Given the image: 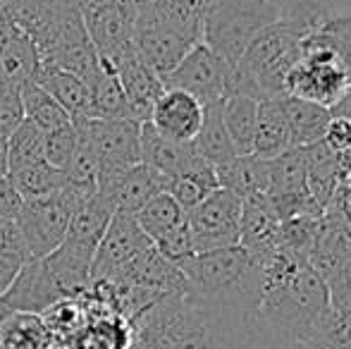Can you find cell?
<instances>
[{
	"mask_svg": "<svg viewBox=\"0 0 351 349\" xmlns=\"http://www.w3.org/2000/svg\"><path fill=\"white\" fill-rule=\"evenodd\" d=\"M330 311V289L304 256L278 247L263 261L254 328L265 345H308Z\"/></svg>",
	"mask_w": 351,
	"mask_h": 349,
	"instance_id": "obj_1",
	"label": "cell"
},
{
	"mask_svg": "<svg viewBox=\"0 0 351 349\" xmlns=\"http://www.w3.org/2000/svg\"><path fill=\"white\" fill-rule=\"evenodd\" d=\"M180 270L186 280V294L191 299L254 323L261 299L263 258L237 244L194 254Z\"/></svg>",
	"mask_w": 351,
	"mask_h": 349,
	"instance_id": "obj_2",
	"label": "cell"
},
{
	"mask_svg": "<svg viewBox=\"0 0 351 349\" xmlns=\"http://www.w3.org/2000/svg\"><path fill=\"white\" fill-rule=\"evenodd\" d=\"M306 36L291 29L289 24L275 22L265 27L249 48L241 60L232 70V80L227 91H239L256 101L285 96V82L294 62L301 58Z\"/></svg>",
	"mask_w": 351,
	"mask_h": 349,
	"instance_id": "obj_3",
	"label": "cell"
},
{
	"mask_svg": "<svg viewBox=\"0 0 351 349\" xmlns=\"http://www.w3.org/2000/svg\"><path fill=\"white\" fill-rule=\"evenodd\" d=\"M275 22L273 0H220L201 17V41L234 70L249 43Z\"/></svg>",
	"mask_w": 351,
	"mask_h": 349,
	"instance_id": "obj_4",
	"label": "cell"
},
{
	"mask_svg": "<svg viewBox=\"0 0 351 349\" xmlns=\"http://www.w3.org/2000/svg\"><path fill=\"white\" fill-rule=\"evenodd\" d=\"M351 80L339 60L318 48L313 43L304 41L301 58L294 62L285 82V96L301 98V101L318 103V106L332 108L347 96Z\"/></svg>",
	"mask_w": 351,
	"mask_h": 349,
	"instance_id": "obj_5",
	"label": "cell"
},
{
	"mask_svg": "<svg viewBox=\"0 0 351 349\" xmlns=\"http://www.w3.org/2000/svg\"><path fill=\"white\" fill-rule=\"evenodd\" d=\"M77 127L79 136L91 144V149L98 156V182L125 173L127 168L141 163L139 149V132L141 125L130 117H117V120H106V117H82L72 120Z\"/></svg>",
	"mask_w": 351,
	"mask_h": 349,
	"instance_id": "obj_6",
	"label": "cell"
},
{
	"mask_svg": "<svg viewBox=\"0 0 351 349\" xmlns=\"http://www.w3.org/2000/svg\"><path fill=\"white\" fill-rule=\"evenodd\" d=\"M186 228L196 254L237 247L241 234V199L217 186L199 206L186 210Z\"/></svg>",
	"mask_w": 351,
	"mask_h": 349,
	"instance_id": "obj_7",
	"label": "cell"
},
{
	"mask_svg": "<svg viewBox=\"0 0 351 349\" xmlns=\"http://www.w3.org/2000/svg\"><path fill=\"white\" fill-rule=\"evenodd\" d=\"M72 213V206L60 191L46 199L24 201L14 223L22 232L29 261H41L65 242Z\"/></svg>",
	"mask_w": 351,
	"mask_h": 349,
	"instance_id": "obj_8",
	"label": "cell"
},
{
	"mask_svg": "<svg viewBox=\"0 0 351 349\" xmlns=\"http://www.w3.org/2000/svg\"><path fill=\"white\" fill-rule=\"evenodd\" d=\"M232 67L222 60L217 53H213L204 41H199L172 72L162 77L165 88H182L199 98L204 106L222 101V96L230 88Z\"/></svg>",
	"mask_w": 351,
	"mask_h": 349,
	"instance_id": "obj_9",
	"label": "cell"
},
{
	"mask_svg": "<svg viewBox=\"0 0 351 349\" xmlns=\"http://www.w3.org/2000/svg\"><path fill=\"white\" fill-rule=\"evenodd\" d=\"M153 247L151 239L143 234L136 218L132 213H112L106 232L93 254L91 280H106L130 261H134L139 254Z\"/></svg>",
	"mask_w": 351,
	"mask_h": 349,
	"instance_id": "obj_10",
	"label": "cell"
},
{
	"mask_svg": "<svg viewBox=\"0 0 351 349\" xmlns=\"http://www.w3.org/2000/svg\"><path fill=\"white\" fill-rule=\"evenodd\" d=\"M206 106L182 88H162L151 108L148 122L158 134L180 144H191L204 122Z\"/></svg>",
	"mask_w": 351,
	"mask_h": 349,
	"instance_id": "obj_11",
	"label": "cell"
},
{
	"mask_svg": "<svg viewBox=\"0 0 351 349\" xmlns=\"http://www.w3.org/2000/svg\"><path fill=\"white\" fill-rule=\"evenodd\" d=\"M115 70L117 80H120L122 88H125L127 103H130V117L141 122H148L151 108L156 98L162 93V80L153 72V67L139 56L134 43L120 51L115 58L108 60Z\"/></svg>",
	"mask_w": 351,
	"mask_h": 349,
	"instance_id": "obj_12",
	"label": "cell"
},
{
	"mask_svg": "<svg viewBox=\"0 0 351 349\" xmlns=\"http://www.w3.org/2000/svg\"><path fill=\"white\" fill-rule=\"evenodd\" d=\"M98 194L110 204L115 213H132L134 215L141 206H146L156 194L167 189V177L156 173L143 163L127 168L125 173L101 180L96 184Z\"/></svg>",
	"mask_w": 351,
	"mask_h": 349,
	"instance_id": "obj_13",
	"label": "cell"
},
{
	"mask_svg": "<svg viewBox=\"0 0 351 349\" xmlns=\"http://www.w3.org/2000/svg\"><path fill=\"white\" fill-rule=\"evenodd\" d=\"M84 27L101 58L110 60L134 43V8L125 3L101 5L82 12Z\"/></svg>",
	"mask_w": 351,
	"mask_h": 349,
	"instance_id": "obj_14",
	"label": "cell"
},
{
	"mask_svg": "<svg viewBox=\"0 0 351 349\" xmlns=\"http://www.w3.org/2000/svg\"><path fill=\"white\" fill-rule=\"evenodd\" d=\"M201 41V34L177 27H134V46L139 56L153 67L158 77H165L177 62Z\"/></svg>",
	"mask_w": 351,
	"mask_h": 349,
	"instance_id": "obj_15",
	"label": "cell"
},
{
	"mask_svg": "<svg viewBox=\"0 0 351 349\" xmlns=\"http://www.w3.org/2000/svg\"><path fill=\"white\" fill-rule=\"evenodd\" d=\"M62 299L67 297L53 282L51 273L46 270L43 261H27L19 268L17 278L10 285V289L0 297V304L8 311L38 313L41 316L46 309H51L53 304L62 302Z\"/></svg>",
	"mask_w": 351,
	"mask_h": 349,
	"instance_id": "obj_16",
	"label": "cell"
},
{
	"mask_svg": "<svg viewBox=\"0 0 351 349\" xmlns=\"http://www.w3.org/2000/svg\"><path fill=\"white\" fill-rule=\"evenodd\" d=\"M280 228L282 220L268 191H258L241 199V247L265 261L280 247Z\"/></svg>",
	"mask_w": 351,
	"mask_h": 349,
	"instance_id": "obj_17",
	"label": "cell"
},
{
	"mask_svg": "<svg viewBox=\"0 0 351 349\" xmlns=\"http://www.w3.org/2000/svg\"><path fill=\"white\" fill-rule=\"evenodd\" d=\"M93 254H96V249L84 247V244L65 237V242L41 261L51 273L53 282L60 287V292L67 299H77L86 292L88 282H91Z\"/></svg>",
	"mask_w": 351,
	"mask_h": 349,
	"instance_id": "obj_18",
	"label": "cell"
},
{
	"mask_svg": "<svg viewBox=\"0 0 351 349\" xmlns=\"http://www.w3.org/2000/svg\"><path fill=\"white\" fill-rule=\"evenodd\" d=\"M139 149H141V163L153 168L156 173L165 175L167 180L189 170L199 160L194 146L180 144V141H172L167 136L158 134L151 127V122H141Z\"/></svg>",
	"mask_w": 351,
	"mask_h": 349,
	"instance_id": "obj_19",
	"label": "cell"
},
{
	"mask_svg": "<svg viewBox=\"0 0 351 349\" xmlns=\"http://www.w3.org/2000/svg\"><path fill=\"white\" fill-rule=\"evenodd\" d=\"M282 108H285L287 125H289L291 149H308V146L325 141L330 125H332L330 108L291 96H282Z\"/></svg>",
	"mask_w": 351,
	"mask_h": 349,
	"instance_id": "obj_20",
	"label": "cell"
},
{
	"mask_svg": "<svg viewBox=\"0 0 351 349\" xmlns=\"http://www.w3.org/2000/svg\"><path fill=\"white\" fill-rule=\"evenodd\" d=\"M41 67V56L32 36L14 29L0 48V84L22 91L32 84Z\"/></svg>",
	"mask_w": 351,
	"mask_h": 349,
	"instance_id": "obj_21",
	"label": "cell"
},
{
	"mask_svg": "<svg viewBox=\"0 0 351 349\" xmlns=\"http://www.w3.org/2000/svg\"><path fill=\"white\" fill-rule=\"evenodd\" d=\"M291 149L289 125H287L282 98L258 101V117H256L254 146L251 154L263 160H273Z\"/></svg>",
	"mask_w": 351,
	"mask_h": 349,
	"instance_id": "obj_22",
	"label": "cell"
},
{
	"mask_svg": "<svg viewBox=\"0 0 351 349\" xmlns=\"http://www.w3.org/2000/svg\"><path fill=\"white\" fill-rule=\"evenodd\" d=\"M34 82L41 88H46L70 112L72 120H82V117L91 115V86L82 77L51 65H41Z\"/></svg>",
	"mask_w": 351,
	"mask_h": 349,
	"instance_id": "obj_23",
	"label": "cell"
},
{
	"mask_svg": "<svg viewBox=\"0 0 351 349\" xmlns=\"http://www.w3.org/2000/svg\"><path fill=\"white\" fill-rule=\"evenodd\" d=\"M217 184L232 191L239 199H246L258 191H268L270 184V160H263L254 154L234 156L227 163L215 168Z\"/></svg>",
	"mask_w": 351,
	"mask_h": 349,
	"instance_id": "obj_24",
	"label": "cell"
},
{
	"mask_svg": "<svg viewBox=\"0 0 351 349\" xmlns=\"http://www.w3.org/2000/svg\"><path fill=\"white\" fill-rule=\"evenodd\" d=\"M222 122L230 134L232 144H234L237 154L244 156L251 154L254 146V132H256V117H258V101L246 93L239 91H227L220 103Z\"/></svg>",
	"mask_w": 351,
	"mask_h": 349,
	"instance_id": "obj_25",
	"label": "cell"
},
{
	"mask_svg": "<svg viewBox=\"0 0 351 349\" xmlns=\"http://www.w3.org/2000/svg\"><path fill=\"white\" fill-rule=\"evenodd\" d=\"M220 103L222 101L208 103V106H206L201 130H199V134H196V139L191 141L196 156L204 158L206 163H210L213 168H217V165L227 163V160H232L234 156H239L234 149V144H232L230 134H227V130H225Z\"/></svg>",
	"mask_w": 351,
	"mask_h": 349,
	"instance_id": "obj_26",
	"label": "cell"
},
{
	"mask_svg": "<svg viewBox=\"0 0 351 349\" xmlns=\"http://www.w3.org/2000/svg\"><path fill=\"white\" fill-rule=\"evenodd\" d=\"M217 175L215 168L210 163H206L204 158H199L189 170L175 175L167 180V194L177 201L184 210H191L194 206H199L210 191L217 189Z\"/></svg>",
	"mask_w": 351,
	"mask_h": 349,
	"instance_id": "obj_27",
	"label": "cell"
},
{
	"mask_svg": "<svg viewBox=\"0 0 351 349\" xmlns=\"http://www.w3.org/2000/svg\"><path fill=\"white\" fill-rule=\"evenodd\" d=\"M51 335L38 313L10 311L0 323V349H48Z\"/></svg>",
	"mask_w": 351,
	"mask_h": 349,
	"instance_id": "obj_28",
	"label": "cell"
},
{
	"mask_svg": "<svg viewBox=\"0 0 351 349\" xmlns=\"http://www.w3.org/2000/svg\"><path fill=\"white\" fill-rule=\"evenodd\" d=\"M134 218L139 223V228L143 230V234L156 244L167 232H172V230H177L180 225L186 223V210L167 191H160L146 206H141L136 210Z\"/></svg>",
	"mask_w": 351,
	"mask_h": 349,
	"instance_id": "obj_29",
	"label": "cell"
},
{
	"mask_svg": "<svg viewBox=\"0 0 351 349\" xmlns=\"http://www.w3.org/2000/svg\"><path fill=\"white\" fill-rule=\"evenodd\" d=\"M88 117H106V120L130 117V103H127L125 88H122L115 70L106 58H101V70H98L96 82L91 84V115Z\"/></svg>",
	"mask_w": 351,
	"mask_h": 349,
	"instance_id": "obj_30",
	"label": "cell"
},
{
	"mask_svg": "<svg viewBox=\"0 0 351 349\" xmlns=\"http://www.w3.org/2000/svg\"><path fill=\"white\" fill-rule=\"evenodd\" d=\"M112 213H115V210L110 208V204L96 191L82 208H77L72 213L70 228H67V239L84 244V247L96 249L103 232H106L108 223H110Z\"/></svg>",
	"mask_w": 351,
	"mask_h": 349,
	"instance_id": "obj_31",
	"label": "cell"
},
{
	"mask_svg": "<svg viewBox=\"0 0 351 349\" xmlns=\"http://www.w3.org/2000/svg\"><path fill=\"white\" fill-rule=\"evenodd\" d=\"M10 180L24 201H36L58 194L65 184V173L53 168L46 160H38V163L10 170Z\"/></svg>",
	"mask_w": 351,
	"mask_h": 349,
	"instance_id": "obj_32",
	"label": "cell"
},
{
	"mask_svg": "<svg viewBox=\"0 0 351 349\" xmlns=\"http://www.w3.org/2000/svg\"><path fill=\"white\" fill-rule=\"evenodd\" d=\"M306 41L332 53L351 80V12L325 14L318 29Z\"/></svg>",
	"mask_w": 351,
	"mask_h": 349,
	"instance_id": "obj_33",
	"label": "cell"
},
{
	"mask_svg": "<svg viewBox=\"0 0 351 349\" xmlns=\"http://www.w3.org/2000/svg\"><path fill=\"white\" fill-rule=\"evenodd\" d=\"M22 103H24V117L32 120L41 132H51L56 127L70 125L72 117L46 88H41L36 82L22 88Z\"/></svg>",
	"mask_w": 351,
	"mask_h": 349,
	"instance_id": "obj_34",
	"label": "cell"
},
{
	"mask_svg": "<svg viewBox=\"0 0 351 349\" xmlns=\"http://www.w3.org/2000/svg\"><path fill=\"white\" fill-rule=\"evenodd\" d=\"M308 349H351V302L330 304L323 323L313 333Z\"/></svg>",
	"mask_w": 351,
	"mask_h": 349,
	"instance_id": "obj_35",
	"label": "cell"
},
{
	"mask_svg": "<svg viewBox=\"0 0 351 349\" xmlns=\"http://www.w3.org/2000/svg\"><path fill=\"white\" fill-rule=\"evenodd\" d=\"M8 156L10 170L43 160V132L24 117L22 125L8 136Z\"/></svg>",
	"mask_w": 351,
	"mask_h": 349,
	"instance_id": "obj_36",
	"label": "cell"
},
{
	"mask_svg": "<svg viewBox=\"0 0 351 349\" xmlns=\"http://www.w3.org/2000/svg\"><path fill=\"white\" fill-rule=\"evenodd\" d=\"M65 173V182L74 186H82V189H96L98 184V173H101V165H98V156L96 151L91 149L84 136H79V146L74 151V156L67 163V168L62 170Z\"/></svg>",
	"mask_w": 351,
	"mask_h": 349,
	"instance_id": "obj_37",
	"label": "cell"
},
{
	"mask_svg": "<svg viewBox=\"0 0 351 349\" xmlns=\"http://www.w3.org/2000/svg\"><path fill=\"white\" fill-rule=\"evenodd\" d=\"M79 146V132L74 127V122L70 125L56 127L51 132H43V160L51 163L53 168L65 170L70 158L74 156Z\"/></svg>",
	"mask_w": 351,
	"mask_h": 349,
	"instance_id": "obj_38",
	"label": "cell"
},
{
	"mask_svg": "<svg viewBox=\"0 0 351 349\" xmlns=\"http://www.w3.org/2000/svg\"><path fill=\"white\" fill-rule=\"evenodd\" d=\"M153 247L158 249V254H160L162 258H167L170 263H175L177 268H182V265H184L196 254L194 244H191V234H189L186 223L180 225L177 230H172V232H167L165 237L158 239Z\"/></svg>",
	"mask_w": 351,
	"mask_h": 349,
	"instance_id": "obj_39",
	"label": "cell"
},
{
	"mask_svg": "<svg viewBox=\"0 0 351 349\" xmlns=\"http://www.w3.org/2000/svg\"><path fill=\"white\" fill-rule=\"evenodd\" d=\"M24 120L22 91L0 84V136H10Z\"/></svg>",
	"mask_w": 351,
	"mask_h": 349,
	"instance_id": "obj_40",
	"label": "cell"
},
{
	"mask_svg": "<svg viewBox=\"0 0 351 349\" xmlns=\"http://www.w3.org/2000/svg\"><path fill=\"white\" fill-rule=\"evenodd\" d=\"M0 256H14L29 261L22 232H19L17 223L10 218H0Z\"/></svg>",
	"mask_w": 351,
	"mask_h": 349,
	"instance_id": "obj_41",
	"label": "cell"
},
{
	"mask_svg": "<svg viewBox=\"0 0 351 349\" xmlns=\"http://www.w3.org/2000/svg\"><path fill=\"white\" fill-rule=\"evenodd\" d=\"M24 199L19 196V191L14 189L12 180L8 177H0V218L14 220L22 210Z\"/></svg>",
	"mask_w": 351,
	"mask_h": 349,
	"instance_id": "obj_42",
	"label": "cell"
},
{
	"mask_svg": "<svg viewBox=\"0 0 351 349\" xmlns=\"http://www.w3.org/2000/svg\"><path fill=\"white\" fill-rule=\"evenodd\" d=\"M27 263L24 258H14V256H0V297L10 289V285L14 282L19 268Z\"/></svg>",
	"mask_w": 351,
	"mask_h": 349,
	"instance_id": "obj_43",
	"label": "cell"
},
{
	"mask_svg": "<svg viewBox=\"0 0 351 349\" xmlns=\"http://www.w3.org/2000/svg\"><path fill=\"white\" fill-rule=\"evenodd\" d=\"M175 3H180L182 8H186L189 12H194V14H199V17H204V14L213 8V5H217L220 0H175Z\"/></svg>",
	"mask_w": 351,
	"mask_h": 349,
	"instance_id": "obj_44",
	"label": "cell"
},
{
	"mask_svg": "<svg viewBox=\"0 0 351 349\" xmlns=\"http://www.w3.org/2000/svg\"><path fill=\"white\" fill-rule=\"evenodd\" d=\"M10 175V156H8V136H0V177Z\"/></svg>",
	"mask_w": 351,
	"mask_h": 349,
	"instance_id": "obj_45",
	"label": "cell"
},
{
	"mask_svg": "<svg viewBox=\"0 0 351 349\" xmlns=\"http://www.w3.org/2000/svg\"><path fill=\"white\" fill-rule=\"evenodd\" d=\"M14 29H17V27H14V24L10 22V19L5 17L3 12H0V48H3V41H5V38L10 36V34L14 32Z\"/></svg>",
	"mask_w": 351,
	"mask_h": 349,
	"instance_id": "obj_46",
	"label": "cell"
}]
</instances>
